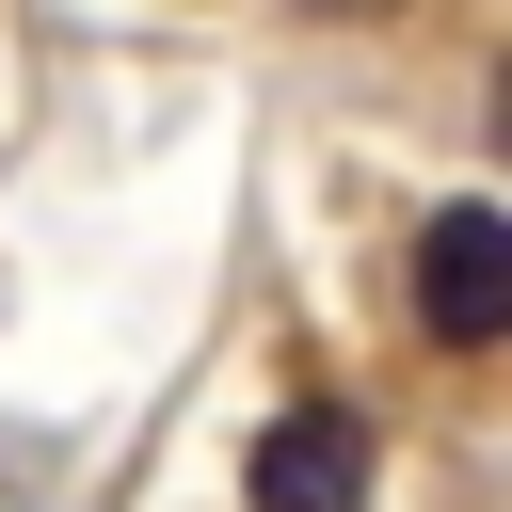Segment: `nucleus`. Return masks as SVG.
Instances as JSON below:
<instances>
[{"instance_id": "f03ea898", "label": "nucleus", "mask_w": 512, "mask_h": 512, "mask_svg": "<svg viewBox=\"0 0 512 512\" xmlns=\"http://www.w3.org/2000/svg\"><path fill=\"white\" fill-rule=\"evenodd\" d=\"M240 496H256V512H368V432H352L336 400H304V416H272V432L240 448Z\"/></svg>"}, {"instance_id": "f257e3e1", "label": "nucleus", "mask_w": 512, "mask_h": 512, "mask_svg": "<svg viewBox=\"0 0 512 512\" xmlns=\"http://www.w3.org/2000/svg\"><path fill=\"white\" fill-rule=\"evenodd\" d=\"M416 320H432L448 352H496V336H512V224H496V208H432V240H416Z\"/></svg>"}, {"instance_id": "7ed1b4c3", "label": "nucleus", "mask_w": 512, "mask_h": 512, "mask_svg": "<svg viewBox=\"0 0 512 512\" xmlns=\"http://www.w3.org/2000/svg\"><path fill=\"white\" fill-rule=\"evenodd\" d=\"M304 16H384V0H304Z\"/></svg>"}]
</instances>
